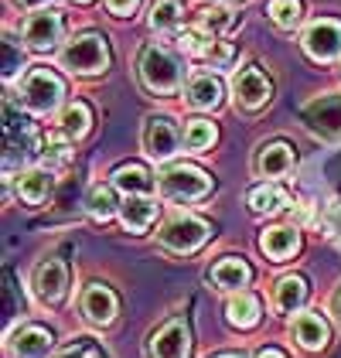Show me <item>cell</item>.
I'll return each instance as SVG.
<instances>
[{
	"label": "cell",
	"mask_w": 341,
	"mask_h": 358,
	"mask_svg": "<svg viewBox=\"0 0 341 358\" xmlns=\"http://www.w3.org/2000/svg\"><path fill=\"white\" fill-rule=\"evenodd\" d=\"M140 83L150 92H157V96H174L181 89V83H184V69L168 48L150 45V48H143L140 55Z\"/></svg>",
	"instance_id": "6da1fadb"
},
{
	"label": "cell",
	"mask_w": 341,
	"mask_h": 358,
	"mask_svg": "<svg viewBox=\"0 0 341 358\" xmlns=\"http://www.w3.org/2000/svg\"><path fill=\"white\" fill-rule=\"evenodd\" d=\"M61 65L75 76H96L110 69V45L103 34H79L61 48Z\"/></svg>",
	"instance_id": "7a4b0ae2"
},
{
	"label": "cell",
	"mask_w": 341,
	"mask_h": 358,
	"mask_svg": "<svg viewBox=\"0 0 341 358\" xmlns=\"http://www.w3.org/2000/svg\"><path fill=\"white\" fill-rule=\"evenodd\" d=\"M61 96H65V85L48 69H31L24 76V83H21V103L31 113H38V116L55 113L61 106Z\"/></svg>",
	"instance_id": "3957f363"
},
{
	"label": "cell",
	"mask_w": 341,
	"mask_h": 358,
	"mask_svg": "<svg viewBox=\"0 0 341 358\" xmlns=\"http://www.w3.org/2000/svg\"><path fill=\"white\" fill-rule=\"evenodd\" d=\"M208 192H212V178L198 167L177 164L161 174V194L170 198V201H198Z\"/></svg>",
	"instance_id": "277c9868"
},
{
	"label": "cell",
	"mask_w": 341,
	"mask_h": 358,
	"mask_svg": "<svg viewBox=\"0 0 341 358\" xmlns=\"http://www.w3.org/2000/svg\"><path fill=\"white\" fill-rule=\"evenodd\" d=\"M300 120H304V127L311 130L314 137L341 140V92H328V96L311 99L300 110Z\"/></svg>",
	"instance_id": "5b68a950"
},
{
	"label": "cell",
	"mask_w": 341,
	"mask_h": 358,
	"mask_svg": "<svg viewBox=\"0 0 341 358\" xmlns=\"http://www.w3.org/2000/svg\"><path fill=\"white\" fill-rule=\"evenodd\" d=\"M3 120H7V154H3V167H7V174H10L14 167H21L31 154L38 150V140H34L31 123L24 116H17L10 99H7V106H3Z\"/></svg>",
	"instance_id": "8992f818"
},
{
	"label": "cell",
	"mask_w": 341,
	"mask_h": 358,
	"mask_svg": "<svg viewBox=\"0 0 341 358\" xmlns=\"http://www.w3.org/2000/svg\"><path fill=\"white\" fill-rule=\"evenodd\" d=\"M205 239H208V225L195 215H174L161 229V246L170 249V252H181V256L195 252Z\"/></svg>",
	"instance_id": "52a82bcc"
},
{
	"label": "cell",
	"mask_w": 341,
	"mask_h": 358,
	"mask_svg": "<svg viewBox=\"0 0 341 358\" xmlns=\"http://www.w3.org/2000/svg\"><path fill=\"white\" fill-rule=\"evenodd\" d=\"M232 92H235V103L242 106V110H259V106H266L270 103V96H273V83L266 79V72L263 69H242L235 79H232Z\"/></svg>",
	"instance_id": "ba28073f"
},
{
	"label": "cell",
	"mask_w": 341,
	"mask_h": 358,
	"mask_svg": "<svg viewBox=\"0 0 341 358\" xmlns=\"http://www.w3.org/2000/svg\"><path fill=\"white\" fill-rule=\"evenodd\" d=\"M150 358H188L191 355V331L184 321H168L147 345Z\"/></svg>",
	"instance_id": "9c48e42d"
},
{
	"label": "cell",
	"mask_w": 341,
	"mask_h": 358,
	"mask_svg": "<svg viewBox=\"0 0 341 358\" xmlns=\"http://www.w3.org/2000/svg\"><path fill=\"white\" fill-rule=\"evenodd\" d=\"M304 48H307V55L317 58V62L338 58L341 55V24L331 21V17L314 21L311 28L304 31Z\"/></svg>",
	"instance_id": "30bf717a"
},
{
	"label": "cell",
	"mask_w": 341,
	"mask_h": 358,
	"mask_svg": "<svg viewBox=\"0 0 341 358\" xmlns=\"http://www.w3.org/2000/svg\"><path fill=\"white\" fill-rule=\"evenodd\" d=\"M143 150L154 161H168L177 150V130L168 116H147L143 123Z\"/></svg>",
	"instance_id": "8fae6325"
},
{
	"label": "cell",
	"mask_w": 341,
	"mask_h": 358,
	"mask_svg": "<svg viewBox=\"0 0 341 358\" xmlns=\"http://www.w3.org/2000/svg\"><path fill=\"white\" fill-rule=\"evenodd\" d=\"M65 290H68V266L61 259H45L34 270V294H38V301L58 303L65 301Z\"/></svg>",
	"instance_id": "7c38bea8"
},
{
	"label": "cell",
	"mask_w": 341,
	"mask_h": 358,
	"mask_svg": "<svg viewBox=\"0 0 341 358\" xmlns=\"http://www.w3.org/2000/svg\"><path fill=\"white\" fill-rule=\"evenodd\" d=\"M24 41L34 52H48L61 41V14L55 10H38L24 21Z\"/></svg>",
	"instance_id": "4fadbf2b"
},
{
	"label": "cell",
	"mask_w": 341,
	"mask_h": 358,
	"mask_svg": "<svg viewBox=\"0 0 341 358\" xmlns=\"http://www.w3.org/2000/svg\"><path fill=\"white\" fill-rule=\"evenodd\" d=\"M52 345H55L52 331L38 328V324H28V328L10 334V355L14 358H48Z\"/></svg>",
	"instance_id": "5bb4252c"
},
{
	"label": "cell",
	"mask_w": 341,
	"mask_h": 358,
	"mask_svg": "<svg viewBox=\"0 0 341 358\" xmlns=\"http://www.w3.org/2000/svg\"><path fill=\"white\" fill-rule=\"evenodd\" d=\"M82 314L85 321H92V324H113L116 321V294L110 287H103V283H92V287H85L82 294Z\"/></svg>",
	"instance_id": "9a60e30c"
},
{
	"label": "cell",
	"mask_w": 341,
	"mask_h": 358,
	"mask_svg": "<svg viewBox=\"0 0 341 358\" xmlns=\"http://www.w3.org/2000/svg\"><path fill=\"white\" fill-rule=\"evenodd\" d=\"M52 188H55V178H52L48 167H31L17 178V194H21L24 205H45Z\"/></svg>",
	"instance_id": "2e32d148"
},
{
	"label": "cell",
	"mask_w": 341,
	"mask_h": 358,
	"mask_svg": "<svg viewBox=\"0 0 341 358\" xmlns=\"http://www.w3.org/2000/svg\"><path fill=\"white\" fill-rule=\"evenodd\" d=\"M293 171V150L286 143H266L256 154V174L259 178H286Z\"/></svg>",
	"instance_id": "e0dca14e"
},
{
	"label": "cell",
	"mask_w": 341,
	"mask_h": 358,
	"mask_svg": "<svg viewBox=\"0 0 341 358\" xmlns=\"http://www.w3.org/2000/svg\"><path fill=\"white\" fill-rule=\"evenodd\" d=\"M297 246H300V236H297L293 225H273V229H266V232L259 236V249H263L270 259H277V263H284L286 256H293Z\"/></svg>",
	"instance_id": "ac0fdd59"
},
{
	"label": "cell",
	"mask_w": 341,
	"mask_h": 358,
	"mask_svg": "<svg viewBox=\"0 0 341 358\" xmlns=\"http://www.w3.org/2000/svg\"><path fill=\"white\" fill-rule=\"evenodd\" d=\"M119 215H123V225H126L130 232H143L150 222L157 219V201H154L150 194H126Z\"/></svg>",
	"instance_id": "d6986e66"
},
{
	"label": "cell",
	"mask_w": 341,
	"mask_h": 358,
	"mask_svg": "<svg viewBox=\"0 0 341 358\" xmlns=\"http://www.w3.org/2000/svg\"><path fill=\"white\" fill-rule=\"evenodd\" d=\"M212 283L215 287H222V290H242V287H249V280H253V270L242 263V259H235V256H226V259H219L215 266H212Z\"/></svg>",
	"instance_id": "ffe728a7"
},
{
	"label": "cell",
	"mask_w": 341,
	"mask_h": 358,
	"mask_svg": "<svg viewBox=\"0 0 341 358\" xmlns=\"http://www.w3.org/2000/svg\"><path fill=\"white\" fill-rule=\"evenodd\" d=\"M293 338H297L300 348H307V352L324 348V345H328V324H324V317H317V314H297Z\"/></svg>",
	"instance_id": "44dd1931"
},
{
	"label": "cell",
	"mask_w": 341,
	"mask_h": 358,
	"mask_svg": "<svg viewBox=\"0 0 341 358\" xmlns=\"http://www.w3.org/2000/svg\"><path fill=\"white\" fill-rule=\"evenodd\" d=\"M188 103L195 106V110H215L219 103H222V83L219 79H212V76H195L191 83H188Z\"/></svg>",
	"instance_id": "7402d4cb"
},
{
	"label": "cell",
	"mask_w": 341,
	"mask_h": 358,
	"mask_svg": "<svg viewBox=\"0 0 341 358\" xmlns=\"http://www.w3.org/2000/svg\"><path fill=\"white\" fill-rule=\"evenodd\" d=\"M286 205H290V198L277 185H259V188L249 192V208L256 215H277V212H284Z\"/></svg>",
	"instance_id": "603a6c76"
},
{
	"label": "cell",
	"mask_w": 341,
	"mask_h": 358,
	"mask_svg": "<svg viewBox=\"0 0 341 358\" xmlns=\"http://www.w3.org/2000/svg\"><path fill=\"white\" fill-rule=\"evenodd\" d=\"M226 314L235 328H253L256 321H259V301H256L249 290H239V294L228 301Z\"/></svg>",
	"instance_id": "cb8c5ba5"
},
{
	"label": "cell",
	"mask_w": 341,
	"mask_h": 358,
	"mask_svg": "<svg viewBox=\"0 0 341 358\" xmlns=\"http://www.w3.org/2000/svg\"><path fill=\"white\" fill-rule=\"evenodd\" d=\"M113 185L119 188V192H126V194H150V188H154L150 174H147L140 164L116 167V171H113Z\"/></svg>",
	"instance_id": "d4e9b609"
},
{
	"label": "cell",
	"mask_w": 341,
	"mask_h": 358,
	"mask_svg": "<svg viewBox=\"0 0 341 358\" xmlns=\"http://www.w3.org/2000/svg\"><path fill=\"white\" fill-rule=\"evenodd\" d=\"M304 301H307V283H304L300 276H286V280H280V287H277V307H280L284 314L300 310Z\"/></svg>",
	"instance_id": "484cf974"
},
{
	"label": "cell",
	"mask_w": 341,
	"mask_h": 358,
	"mask_svg": "<svg viewBox=\"0 0 341 358\" xmlns=\"http://www.w3.org/2000/svg\"><path fill=\"white\" fill-rule=\"evenodd\" d=\"M85 212L92 215L96 222H110L116 215V194L113 188H106V185H96L89 198H85Z\"/></svg>",
	"instance_id": "4316f807"
},
{
	"label": "cell",
	"mask_w": 341,
	"mask_h": 358,
	"mask_svg": "<svg viewBox=\"0 0 341 358\" xmlns=\"http://www.w3.org/2000/svg\"><path fill=\"white\" fill-rule=\"evenodd\" d=\"M215 127L208 123V120H191L188 127H184V147L191 150V154H201V150H208L212 143H215Z\"/></svg>",
	"instance_id": "83f0119b"
},
{
	"label": "cell",
	"mask_w": 341,
	"mask_h": 358,
	"mask_svg": "<svg viewBox=\"0 0 341 358\" xmlns=\"http://www.w3.org/2000/svg\"><path fill=\"white\" fill-rule=\"evenodd\" d=\"M177 24H181V3L177 0H154V7H150V28L174 31Z\"/></svg>",
	"instance_id": "f1b7e54d"
},
{
	"label": "cell",
	"mask_w": 341,
	"mask_h": 358,
	"mask_svg": "<svg viewBox=\"0 0 341 358\" xmlns=\"http://www.w3.org/2000/svg\"><path fill=\"white\" fill-rule=\"evenodd\" d=\"M89 106L85 103H75V106H68V110L61 113V137L65 140H79L89 130Z\"/></svg>",
	"instance_id": "f546056e"
},
{
	"label": "cell",
	"mask_w": 341,
	"mask_h": 358,
	"mask_svg": "<svg viewBox=\"0 0 341 358\" xmlns=\"http://www.w3.org/2000/svg\"><path fill=\"white\" fill-rule=\"evenodd\" d=\"M270 17L277 28H297L300 24V0H270Z\"/></svg>",
	"instance_id": "4dcf8cb0"
},
{
	"label": "cell",
	"mask_w": 341,
	"mask_h": 358,
	"mask_svg": "<svg viewBox=\"0 0 341 358\" xmlns=\"http://www.w3.org/2000/svg\"><path fill=\"white\" fill-rule=\"evenodd\" d=\"M201 28L219 38L222 31L232 28V14H228L226 7H205V10H201Z\"/></svg>",
	"instance_id": "1f68e13d"
},
{
	"label": "cell",
	"mask_w": 341,
	"mask_h": 358,
	"mask_svg": "<svg viewBox=\"0 0 341 358\" xmlns=\"http://www.w3.org/2000/svg\"><path fill=\"white\" fill-rule=\"evenodd\" d=\"M17 69H24V52H17V41L7 38L3 41V79H14Z\"/></svg>",
	"instance_id": "d6a6232c"
},
{
	"label": "cell",
	"mask_w": 341,
	"mask_h": 358,
	"mask_svg": "<svg viewBox=\"0 0 341 358\" xmlns=\"http://www.w3.org/2000/svg\"><path fill=\"white\" fill-rule=\"evenodd\" d=\"M58 358H106L103 355V348L96 345V341H89V338H82V341H75V345H68L65 352Z\"/></svg>",
	"instance_id": "836d02e7"
},
{
	"label": "cell",
	"mask_w": 341,
	"mask_h": 358,
	"mask_svg": "<svg viewBox=\"0 0 341 358\" xmlns=\"http://www.w3.org/2000/svg\"><path fill=\"white\" fill-rule=\"evenodd\" d=\"M137 3H140V0H106L110 14H116V17H130V14L137 10Z\"/></svg>",
	"instance_id": "e575fe53"
},
{
	"label": "cell",
	"mask_w": 341,
	"mask_h": 358,
	"mask_svg": "<svg viewBox=\"0 0 341 358\" xmlns=\"http://www.w3.org/2000/svg\"><path fill=\"white\" fill-rule=\"evenodd\" d=\"M324 222H328V229H331L335 236H341V201H331V205H328Z\"/></svg>",
	"instance_id": "d590c367"
},
{
	"label": "cell",
	"mask_w": 341,
	"mask_h": 358,
	"mask_svg": "<svg viewBox=\"0 0 341 358\" xmlns=\"http://www.w3.org/2000/svg\"><path fill=\"white\" fill-rule=\"evenodd\" d=\"M21 7H31V10H41V7H48L52 0H17Z\"/></svg>",
	"instance_id": "8d00e7d4"
},
{
	"label": "cell",
	"mask_w": 341,
	"mask_h": 358,
	"mask_svg": "<svg viewBox=\"0 0 341 358\" xmlns=\"http://www.w3.org/2000/svg\"><path fill=\"white\" fill-rule=\"evenodd\" d=\"M256 358H284V355H280L277 348H263V352H259V355H256Z\"/></svg>",
	"instance_id": "74e56055"
},
{
	"label": "cell",
	"mask_w": 341,
	"mask_h": 358,
	"mask_svg": "<svg viewBox=\"0 0 341 358\" xmlns=\"http://www.w3.org/2000/svg\"><path fill=\"white\" fill-rule=\"evenodd\" d=\"M335 317H338V321H341V290H338V294H335Z\"/></svg>",
	"instance_id": "f35d334b"
},
{
	"label": "cell",
	"mask_w": 341,
	"mask_h": 358,
	"mask_svg": "<svg viewBox=\"0 0 341 358\" xmlns=\"http://www.w3.org/2000/svg\"><path fill=\"white\" fill-rule=\"evenodd\" d=\"M219 358H242V355H219Z\"/></svg>",
	"instance_id": "ab89813d"
},
{
	"label": "cell",
	"mask_w": 341,
	"mask_h": 358,
	"mask_svg": "<svg viewBox=\"0 0 341 358\" xmlns=\"http://www.w3.org/2000/svg\"><path fill=\"white\" fill-rule=\"evenodd\" d=\"M222 3H239V0H222Z\"/></svg>",
	"instance_id": "60d3db41"
},
{
	"label": "cell",
	"mask_w": 341,
	"mask_h": 358,
	"mask_svg": "<svg viewBox=\"0 0 341 358\" xmlns=\"http://www.w3.org/2000/svg\"><path fill=\"white\" fill-rule=\"evenodd\" d=\"M79 3H82V0H79Z\"/></svg>",
	"instance_id": "b9f144b4"
}]
</instances>
